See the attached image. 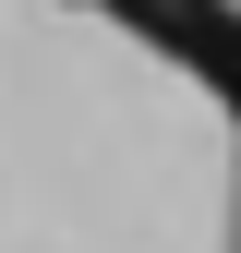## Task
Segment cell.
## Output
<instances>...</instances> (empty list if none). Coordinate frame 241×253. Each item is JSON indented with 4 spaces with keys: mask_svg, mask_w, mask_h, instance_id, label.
<instances>
[{
    "mask_svg": "<svg viewBox=\"0 0 241 253\" xmlns=\"http://www.w3.org/2000/svg\"><path fill=\"white\" fill-rule=\"evenodd\" d=\"M241 181V109L109 0H0V253H241L205 205Z\"/></svg>",
    "mask_w": 241,
    "mask_h": 253,
    "instance_id": "6da1fadb",
    "label": "cell"
}]
</instances>
